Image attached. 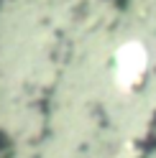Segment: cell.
<instances>
[{"label": "cell", "mask_w": 156, "mask_h": 158, "mask_svg": "<svg viewBox=\"0 0 156 158\" xmlns=\"http://www.w3.org/2000/svg\"><path fill=\"white\" fill-rule=\"evenodd\" d=\"M146 69V51L141 44H125L115 56V77L120 87H131L141 79Z\"/></svg>", "instance_id": "6da1fadb"}]
</instances>
